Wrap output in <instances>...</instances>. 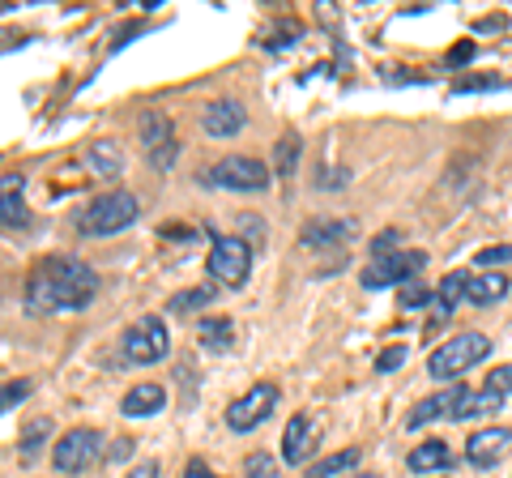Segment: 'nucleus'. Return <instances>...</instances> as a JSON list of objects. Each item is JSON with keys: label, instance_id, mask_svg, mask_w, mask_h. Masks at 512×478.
Masks as SVG:
<instances>
[{"label": "nucleus", "instance_id": "1", "mask_svg": "<svg viewBox=\"0 0 512 478\" xmlns=\"http://www.w3.org/2000/svg\"><path fill=\"white\" fill-rule=\"evenodd\" d=\"M99 295V274L82 257H43L26 278V312L35 316H60V312H82Z\"/></svg>", "mask_w": 512, "mask_h": 478}, {"label": "nucleus", "instance_id": "2", "mask_svg": "<svg viewBox=\"0 0 512 478\" xmlns=\"http://www.w3.org/2000/svg\"><path fill=\"white\" fill-rule=\"evenodd\" d=\"M141 214V205L133 193H124V188H116V193H103V197H94L86 210H77L73 218V227L90 235V239H103V235H120L124 227H133Z\"/></svg>", "mask_w": 512, "mask_h": 478}, {"label": "nucleus", "instance_id": "3", "mask_svg": "<svg viewBox=\"0 0 512 478\" xmlns=\"http://www.w3.org/2000/svg\"><path fill=\"white\" fill-rule=\"evenodd\" d=\"M491 355V338L487 333H478V329H466V333H457V338H448L444 346L431 350V359H427V372L431 380H453L461 372H470L478 368Z\"/></svg>", "mask_w": 512, "mask_h": 478}, {"label": "nucleus", "instance_id": "4", "mask_svg": "<svg viewBox=\"0 0 512 478\" xmlns=\"http://www.w3.org/2000/svg\"><path fill=\"white\" fill-rule=\"evenodd\" d=\"M205 269H210L214 286H231V291H239L252 274V244L239 239V235H214V248H210V257H205Z\"/></svg>", "mask_w": 512, "mask_h": 478}, {"label": "nucleus", "instance_id": "5", "mask_svg": "<svg viewBox=\"0 0 512 478\" xmlns=\"http://www.w3.org/2000/svg\"><path fill=\"white\" fill-rule=\"evenodd\" d=\"M167 350H171V338H167L163 316H141V321L128 325V329H124V338H120V355H124V363H137V368L167 359Z\"/></svg>", "mask_w": 512, "mask_h": 478}, {"label": "nucleus", "instance_id": "6", "mask_svg": "<svg viewBox=\"0 0 512 478\" xmlns=\"http://www.w3.org/2000/svg\"><path fill=\"white\" fill-rule=\"evenodd\" d=\"M99 449H103V436L94 432V427H73V432H64L52 449V466L60 474H82L90 470L94 461H99Z\"/></svg>", "mask_w": 512, "mask_h": 478}, {"label": "nucleus", "instance_id": "7", "mask_svg": "<svg viewBox=\"0 0 512 478\" xmlns=\"http://www.w3.org/2000/svg\"><path fill=\"white\" fill-rule=\"evenodd\" d=\"M423 269H427V252L397 248V252H389V257H376L363 269V286H372V291H380V286H406V282L419 278Z\"/></svg>", "mask_w": 512, "mask_h": 478}, {"label": "nucleus", "instance_id": "8", "mask_svg": "<svg viewBox=\"0 0 512 478\" xmlns=\"http://www.w3.org/2000/svg\"><path fill=\"white\" fill-rule=\"evenodd\" d=\"M278 406V385H269V380H256L248 393H239L235 402L227 406V427L231 432H252V427H261L269 414Z\"/></svg>", "mask_w": 512, "mask_h": 478}, {"label": "nucleus", "instance_id": "9", "mask_svg": "<svg viewBox=\"0 0 512 478\" xmlns=\"http://www.w3.org/2000/svg\"><path fill=\"white\" fill-rule=\"evenodd\" d=\"M210 180L231 188V193H261V188H269V167L261 163V158H248V154H231L222 158V163L210 167Z\"/></svg>", "mask_w": 512, "mask_h": 478}, {"label": "nucleus", "instance_id": "10", "mask_svg": "<svg viewBox=\"0 0 512 478\" xmlns=\"http://www.w3.org/2000/svg\"><path fill=\"white\" fill-rule=\"evenodd\" d=\"M466 402H470V389L466 385H453V389H444V393H436V397H427V402L414 406L406 414V427H410V432H419V427L436 423V419H461Z\"/></svg>", "mask_w": 512, "mask_h": 478}, {"label": "nucleus", "instance_id": "11", "mask_svg": "<svg viewBox=\"0 0 512 478\" xmlns=\"http://www.w3.org/2000/svg\"><path fill=\"white\" fill-rule=\"evenodd\" d=\"M316 444H320L316 419L312 414H295V419L286 423V432H282V461L286 466H303V461L316 453Z\"/></svg>", "mask_w": 512, "mask_h": 478}, {"label": "nucleus", "instance_id": "12", "mask_svg": "<svg viewBox=\"0 0 512 478\" xmlns=\"http://www.w3.org/2000/svg\"><path fill=\"white\" fill-rule=\"evenodd\" d=\"M508 444H512L508 427H483V432H474L466 440V461H470V466H478V470H491L495 461L504 457Z\"/></svg>", "mask_w": 512, "mask_h": 478}, {"label": "nucleus", "instance_id": "13", "mask_svg": "<svg viewBox=\"0 0 512 478\" xmlns=\"http://www.w3.org/2000/svg\"><path fill=\"white\" fill-rule=\"evenodd\" d=\"M466 299V274L461 269H453V274H444L440 278V291H436V299H431V321H427V333H436L448 316L457 312V304Z\"/></svg>", "mask_w": 512, "mask_h": 478}, {"label": "nucleus", "instance_id": "14", "mask_svg": "<svg viewBox=\"0 0 512 478\" xmlns=\"http://www.w3.org/2000/svg\"><path fill=\"white\" fill-rule=\"evenodd\" d=\"M244 120H248V111L239 107L235 99L210 103L201 111V124H205V133H210V137H235L239 129H244Z\"/></svg>", "mask_w": 512, "mask_h": 478}, {"label": "nucleus", "instance_id": "15", "mask_svg": "<svg viewBox=\"0 0 512 478\" xmlns=\"http://www.w3.org/2000/svg\"><path fill=\"white\" fill-rule=\"evenodd\" d=\"M163 406H167V389L158 385V380H146V385H133L124 393L120 414H128V419H150V414H158Z\"/></svg>", "mask_w": 512, "mask_h": 478}, {"label": "nucleus", "instance_id": "16", "mask_svg": "<svg viewBox=\"0 0 512 478\" xmlns=\"http://www.w3.org/2000/svg\"><path fill=\"white\" fill-rule=\"evenodd\" d=\"M350 235H355V222L316 218V222H308V227L299 231V248H308V252H316V248H333V244H342V239H350Z\"/></svg>", "mask_w": 512, "mask_h": 478}, {"label": "nucleus", "instance_id": "17", "mask_svg": "<svg viewBox=\"0 0 512 478\" xmlns=\"http://www.w3.org/2000/svg\"><path fill=\"white\" fill-rule=\"evenodd\" d=\"M26 175H0V227H26Z\"/></svg>", "mask_w": 512, "mask_h": 478}, {"label": "nucleus", "instance_id": "18", "mask_svg": "<svg viewBox=\"0 0 512 478\" xmlns=\"http://www.w3.org/2000/svg\"><path fill=\"white\" fill-rule=\"evenodd\" d=\"M453 461H457V453L448 449L444 440H427V444H419V449H410L406 466H410L414 474H436V470H448Z\"/></svg>", "mask_w": 512, "mask_h": 478}, {"label": "nucleus", "instance_id": "19", "mask_svg": "<svg viewBox=\"0 0 512 478\" xmlns=\"http://www.w3.org/2000/svg\"><path fill=\"white\" fill-rule=\"evenodd\" d=\"M137 133H141V141L150 146V154L175 146V137H171V120L163 116V111H141V116H137Z\"/></svg>", "mask_w": 512, "mask_h": 478}, {"label": "nucleus", "instance_id": "20", "mask_svg": "<svg viewBox=\"0 0 512 478\" xmlns=\"http://www.w3.org/2000/svg\"><path fill=\"white\" fill-rule=\"evenodd\" d=\"M508 295V278L504 274H466V299L470 304H495Z\"/></svg>", "mask_w": 512, "mask_h": 478}, {"label": "nucleus", "instance_id": "21", "mask_svg": "<svg viewBox=\"0 0 512 478\" xmlns=\"http://www.w3.org/2000/svg\"><path fill=\"white\" fill-rule=\"evenodd\" d=\"M86 163L94 167V175H103V180H111V175H120V171H124L120 141H94V146L86 150Z\"/></svg>", "mask_w": 512, "mask_h": 478}, {"label": "nucleus", "instance_id": "22", "mask_svg": "<svg viewBox=\"0 0 512 478\" xmlns=\"http://www.w3.org/2000/svg\"><path fill=\"white\" fill-rule=\"evenodd\" d=\"M197 338L205 350H227L235 342V325L231 316H205V321L197 325Z\"/></svg>", "mask_w": 512, "mask_h": 478}, {"label": "nucleus", "instance_id": "23", "mask_svg": "<svg viewBox=\"0 0 512 478\" xmlns=\"http://www.w3.org/2000/svg\"><path fill=\"white\" fill-rule=\"evenodd\" d=\"M359 453H363V449H342V453L320 457L316 466H308V478H338V474H346V470H355V466H359Z\"/></svg>", "mask_w": 512, "mask_h": 478}, {"label": "nucleus", "instance_id": "24", "mask_svg": "<svg viewBox=\"0 0 512 478\" xmlns=\"http://www.w3.org/2000/svg\"><path fill=\"white\" fill-rule=\"evenodd\" d=\"M214 295H218V286H214V282H205V286H192V291L171 295L167 312H197V308H205V304H214Z\"/></svg>", "mask_w": 512, "mask_h": 478}, {"label": "nucleus", "instance_id": "25", "mask_svg": "<svg viewBox=\"0 0 512 478\" xmlns=\"http://www.w3.org/2000/svg\"><path fill=\"white\" fill-rule=\"evenodd\" d=\"M500 406H504V393H495V389L470 393V402H466V410H461V419H487V414H500Z\"/></svg>", "mask_w": 512, "mask_h": 478}, {"label": "nucleus", "instance_id": "26", "mask_svg": "<svg viewBox=\"0 0 512 478\" xmlns=\"http://www.w3.org/2000/svg\"><path fill=\"white\" fill-rule=\"evenodd\" d=\"M43 436H52V419H30L26 432H22V457L26 461L43 449Z\"/></svg>", "mask_w": 512, "mask_h": 478}, {"label": "nucleus", "instance_id": "27", "mask_svg": "<svg viewBox=\"0 0 512 478\" xmlns=\"http://www.w3.org/2000/svg\"><path fill=\"white\" fill-rule=\"evenodd\" d=\"M295 163H299V137H295V133H286V137L278 141L274 175H286V180H291V171H295Z\"/></svg>", "mask_w": 512, "mask_h": 478}, {"label": "nucleus", "instance_id": "28", "mask_svg": "<svg viewBox=\"0 0 512 478\" xmlns=\"http://www.w3.org/2000/svg\"><path fill=\"white\" fill-rule=\"evenodd\" d=\"M397 299H402V308H406V312H414V308H431L436 291H427V282H406L402 291H397Z\"/></svg>", "mask_w": 512, "mask_h": 478}, {"label": "nucleus", "instance_id": "29", "mask_svg": "<svg viewBox=\"0 0 512 478\" xmlns=\"http://www.w3.org/2000/svg\"><path fill=\"white\" fill-rule=\"evenodd\" d=\"M244 474H248V478H282L278 461L269 457V453H252V457L244 461Z\"/></svg>", "mask_w": 512, "mask_h": 478}, {"label": "nucleus", "instance_id": "30", "mask_svg": "<svg viewBox=\"0 0 512 478\" xmlns=\"http://www.w3.org/2000/svg\"><path fill=\"white\" fill-rule=\"evenodd\" d=\"M504 86V77H495V73H483V77H457L453 82V94H474V90H500Z\"/></svg>", "mask_w": 512, "mask_h": 478}, {"label": "nucleus", "instance_id": "31", "mask_svg": "<svg viewBox=\"0 0 512 478\" xmlns=\"http://www.w3.org/2000/svg\"><path fill=\"white\" fill-rule=\"evenodd\" d=\"M512 261V244H495L478 252V265H508Z\"/></svg>", "mask_w": 512, "mask_h": 478}, {"label": "nucleus", "instance_id": "32", "mask_svg": "<svg viewBox=\"0 0 512 478\" xmlns=\"http://www.w3.org/2000/svg\"><path fill=\"white\" fill-rule=\"evenodd\" d=\"M397 244H402V231H380L372 239V252L376 257H389V252H397Z\"/></svg>", "mask_w": 512, "mask_h": 478}, {"label": "nucleus", "instance_id": "33", "mask_svg": "<svg viewBox=\"0 0 512 478\" xmlns=\"http://www.w3.org/2000/svg\"><path fill=\"white\" fill-rule=\"evenodd\" d=\"M487 389H495V393H512V363H500V368L487 376Z\"/></svg>", "mask_w": 512, "mask_h": 478}, {"label": "nucleus", "instance_id": "34", "mask_svg": "<svg viewBox=\"0 0 512 478\" xmlns=\"http://www.w3.org/2000/svg\"><path fill=\"white\" fill-rule=\"evenodd\" d=\"M402 363H406V346H389L376 359V372H393V368H402Z\"/></svg>", "mask_w": 512, "mask_h": 478}, {"label": "nucleus", "instance_id": "35", "mask_svg": "<svg viewBox=\"0 0 512 478\" xmlns=\"http://www.w3.org/2000/svg\"><path fill=\"white\" fill-rule=\"evenodd\" d=\"M184 478H218V474H214L210 466H205V461H201V457H192V461H188V466H184Z\"/></svg>", "mask_w": 512, "mask_h": 478}, {"label": "nucleus", "instance_id": "36", "mask_svg": "<svg viewBox=\"0 0 512 478\" xmlns=\"http://www.w3.org/2000/svg\"><path fill=\"white\" fill-rule=\"evenodd\" d=\"M474 56V43H457L453 52H448V65H461V60H470Z\"/></svg>", "mask_w": 512, "mask_h": 478}, {"label": "nucleus", "instance_id": "37", "mask_svg": "<svg viewBox=\"0 0 512 478\" xmlns=\"http://www.w3.org/2000/svg\"><path fill=\"white\" fill-rule=\"evenodd\" d=\"M171 158H175V146H167V150H158V154H150V163H154L158 171H167V167H171Z\"/></svg>", "mask_w": 512, "mask_h": 478}, {"label": "nucleus", "instance_id": "38", "mask_svg": "<svg viewBox=\"0 0 512 478\" xmlns=\"http://www.w3.org/2000/svg\"><path fill=\"white\" fill-rule=\"evenodd\" d=\"M128 478H158V461H141V466L128 474Z\"/></svg>", "mask_w": 512, "mask_h": 478}, {"label": "nucleus", "instance_id": "39", "mask_svg": "<svg viewBox=\"0 0 512 478\" xmlns=\"http://www.w3.org/2000/svg\"><path fill=\"white\" fill-rule=\"evenodd\" d=\"M128 453H133V444H128V440H120V444H116V449H111L107 457H111V461H124Z\"/></svg>", "mask_w": 512, "mask_h": 478}, {"label": "nucleus", "instance_id": "40", "mask_svg": "<svg viewBox=\"0 0 512 478\" xmlns=\"http://www.w3.org/2000/svg\"><path fill=\"white\" fill-rule=\"evenodd\" d=\"M355 478H380V474H355Z\"/></svg>", "mask_w": 512, "mask_h": 478}]
</instances>
